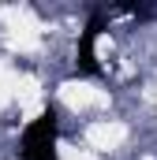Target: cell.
<instances>
[{"instance_id":"obj_1","label":"cell","mask_w":157,"mask_h":160,"mask_svg":"<svg viewBox=\"0 0 157 160\" xmlns=\"http://www.w3.org/2000/svg\"><path fill=\"white\" fill-rule=\"evenodd\" d=\"M23 160H56V112H41L23 130Z\"/></svg>"},{"instance_id":"obj_2","label":"cell","mask_w":157,"mask_h":160,"mask_svg":"<svg viewBox=\"0 0 157 160\" xmlns=\"http://www.w3.org/2000/svg\"><path fill=\"white\" fill-rule=\"evenodd\" d=\"M101 26H105V11L97 8V11L90 15V22H86L82 38H78V52H75V67H78V75H97V56H94V41H97V34H101Z\"/></svg>"}]
</instances>
